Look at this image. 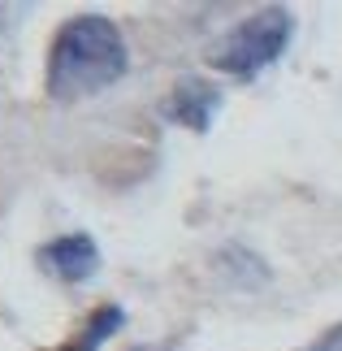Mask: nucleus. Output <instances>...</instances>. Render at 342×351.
Wrapping results in <instances>:
<instances>
[{"label":"nucleus","mask_w":342,"mask_h":351,"mask_svg":"<svg viewBox=\"0 0 342 351\" xmlns=\"http://www.w3.org/2000/svg\"><path fill=\"white\" fill-rule=\"evenodd\" d=\"M130 65L126 39H121L117 22L104 13H78V18L61 22L48 44V65H44V91L57 104H74L87 96H100L113 87Z\"/></svg>","instance_id":"f257e3e1"},{"label":"nucleus","mask_w":342,"mask_h":351,"mask_svg":"<svg viewBox=\"0 0 342 351\" xmlns=\"http://www.w3.org/2000/svg\"><path fill=\"white\" fill-rule=\"evenodd\" d=\"M291 35H295V18H291V9H282V5H265V9H256L247 13L234 31H230L221 44L212 48V65L221 74L230 78H256V74H265L273 61L286 52V44H291Z\"/></svg>","instance_id":"f03ea898"},{"label":"nucleus","mask_w":342,"mask_h":351,"mask_svg":"<svg viewBox=\"0 0 342 351\" xmlns=\"http://www.w3.org/2000/svg\"><path fill=\"white\" fill-rule=\"evenodd\" d=\"M35 261L44 274H52L57 282H87L95 278V269H100V247H95V239L83 234V230H70V234H57L48 239L44 247L35 252Z\"/></svg>","instance_id":"7ed1b4c3"},{"label":"nucleus","mask_w":342,"mask_h":351,"mask_svg":"<svg viewBox=\"0 0 342 351\" xmlns=\"http://www.w3.org/2000/svg\"><path fill=\"white\" fill-rule=\"evenodd\" d=\"M221 104H225L221 87L208 83V78H199V74H191V78H182V83L169 91L165 117L178 121V126H186V130H195V134H204L212 126V117L221 113Z\"/></svg>","instance_id":"20e7f679"},{"label":"nucleus","mask_w":342,"mask_h":351,"mask_svg":"<svg viewBox=\"0 0 342 351\" xmlns=\"http://www.w3.org/2000/svg\"><path fill=\"white\" fill-rule=\"evenodd\" d=\"M121 326H126V313H121L117 304H104V308H95V313L87 317V326L78 330V339L65 343V351H100Z\"/></svg>","instance_id":"39448f33"},{"label":"nucleus","mask_w":342,"mask_h":351,"mask_svg":"<svg viewBox=\"0 0 342 351\" xmlns=\"http://www.w3.org/2000/svg\"><path fill=\"white\" fill-rule=\"evenodd\" d=\"M308 351H342V326H334V330H325L317 343H312Z\"/></svg>","instance_id":"423d86ee"}]
</instances>
